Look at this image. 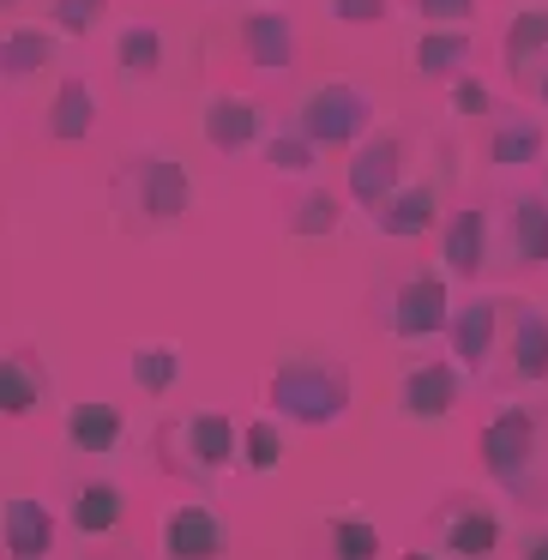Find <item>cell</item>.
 I'll return each mask as SVG.
<instances>
[{
	"instance_id": "obj_27",
	"label": "cell",
	"mask_w": 548,
	"mask_h": 560,
	"mask_svg": "<svg viewBox=\"0 0 548 560\" xmlns=\"http://www.w3.org/2000/svg\"><path fill=\"white\" fill-rule=\"evenodd\" d=\"M127 374H133V386L145 392V398H163V392L182 380V343H139Z\"/></svg>"
},
{
	"instance_id": "obj_37",
	"label": "cell",
	"mask_w": 548,
	"mask_h": 560,
	"mask_svg": "<svg viewBox=\"0 0 548 560\" xmlns=\"http://www.w3.org/2000/svg\"><path fill=\"white\" fill-rule=\"evenodd\" d=\"M524 560H548V536H536V542L524 548Z\"/></svg>"
},
{
	"instance_id": "obj_6",
	"label": "cell",
	"mask_w": 548,
	"mask_h": 560,
	"mask_svg": "<svg viewBox=\"0 0 548 560\" xmlns=\"http://www.w3.org/2000/svg\"><path fill=\"white\" fill-rule=\"evenodd\" d=\"M230 548V524L206 500H182L163 518V560H218Z\"/></svg>"
},
{
	"instance_id": "obj_33",
	"label": "cell",
	"mask_w": 548,
	"mask_h": 560,
	"mask_svg": "<svg viewBox=\"0 0 548 560\" xmlns=\"http://www.w3.org/2000/svg\"><path fill=\"white\" fill-rule=\"evenodd\" d=\"M338 218H343V206H338L331 194H307L302 206H295L290 230H295V235H331V230H338Z\"/></svg>"
},
{
	"instance_id": "obj_7",
	"label": "cell",
	"mask_w": 548,
	"mask_h": 560,
	"mask_svg": "<svg viewBox=\"0 0 548 560\" xmlns=\"http://www.w3.org/2000/svg\"><path fill=\"white\" fill-rule=\"evenodd\" d=\"M170 440L182 446V464L194 476H218L235 458V422L223 410H194L170 428Z\"/></svg>"
},
{
	"instance_id": "obj_5",
	"label": "cell",
	"mask_w": 548,
	"mask_h": 560,
	"mask_svg": "<svg viewBox=\"0 0 548 560\" xmlns=\"http://www.w3.org/2000/svg\"><path fill=\"white\" fill-rule=\"evenodd\" d=\"M434 331H452V295H446V278L416 271V278L392 295V338L422 343V338H434Z\"/></svg>"
},
{
	"instance_id": "obj_14",
	"label": "cell",
	"mask_w": 548,
	"mask_h": 560,
	"mask_svg": "<svg viewBox=\"0 0 548 560\" xmlns=\"http://www.w3.org/2000/svg\"><path fill=\"white\" fill-rule=\"evenodd\" d=\"M494 326H500V302H488V295H476L452 314V355L470 374H482V362L494 355Z\"/></svg>"
},
{
	"instance_id": "obj_38",
	"label": "cell",
	"mask_w": 548,
	"mask_h": 560,
	"mask_svg": "<svg viewBox=\"0 0 548 560\" xmlns=\"http://www.w3.org/2000/svg\"><path fill=\"white\" fill-rule=\"evenodd\" d=\"M536 97H543V109H548V67H543V79H536Z\"/></svg>"
},
{
	"instance_id": "obj_8",
	"label": "cell",
	"mask_w": 548,
	"mask_h": 560,
	"mask_svg": "<svg viewBox=\"0 0 548 560\" xmlns=\"http://www.w3.org/2000/svg\"><path fill=\"white\" fill-rule=\"evenodd\" d=\"M398 170H404V145L392 133L355 145V158H350V199H355V206H368V211H380L392 194H398Z\"/></svg>"
},
{
	"instance_id": "obj_22",
	"label": "cell",
	"mask_w": 548,
	"mask_h": 560,
	"mask_svg": "<svg viewBox=\"0 0 548 560\" xmlns=\"http://www.w3.org/2000/svg\"><path fill=\"white\" fill-rule=\"evenodd\" d=\"M543 158V121L536 115H506L488 139V163L494 170H524V163Z\"/></svg>"
},
{
	"instance_id": "obj_40",
	"label": "cell",
	"mask_w": 548,
	"mask_h": 560,
	"mask_svg": "<svg viewBox=\"0 0 548 560\" xmlns=\"http://www.w3.org/2000/svg\"><path fill=\"white\" fill-rule=\"evenodd\" d=\"M404 560H434V555H416V548H410V555H404Z\"/></svg>"
},
{
	"instance_id": "obj_39",
	"label": "cell",
	"mask_w": 548,
	"mask_h": 560,
	"mask_svg": "<svg viewBox=\"0 0 548 560\" xmlns=\"http://www.w3.org/2000/svg\"><path fill=\"white\" fill-rule=\"evenodd\" d=\"M13 7H25V0H0V13H13Z\"/></svg>"
},
{
	"instance_id": "obj_26",
	"label": "cell",
	"mask_w": 548,
	"mask_h": 560,
	"mask_svg": "<svg viewBox=\"0 0 548 560\" xmlns=\"http://www.w3.org/2000/svg\"><path fill=\"white\" fill-rule=\"evenodd\" d=\"M43 404V368L31 355H0V416H31Z\"/></svg>"
},
{
	"instance_id": "obj_19",
	"label": "cell",
	"mask_w": 548,
	"mask_h": 560,
	"mask_svg": "<svg viewBox=\"0 0 548 560\" xmlns=\"http://www.w3.org/2000/svg\"><path fill=\"white\" fill-rule=\"evenodd\" d=\"M512 374L518 380H548V314L530 302L512 307Z\"/></svg>"
},
{
	"instance_id": "obj_2",
	"label": "cell",
	"mask_w": 548,
	"mask_h": 560,
	"mask_svg": "<svg viewBox=\"0 0 548 560\" xmlns=\"http://www.w3.org/2000/svg\"><path fill=\"white\" fill-rule=\"evenodd\" d=\"M115 194L133 199L139 223H175V218L194 211V182H187V170L175 158H163V151L127 163L121 182H115Z\"/></svg>"
},
{
	"instance_id": "obj_23",
	"label": "cell",
	"mask_w": 548,
	"mask_h": 560,
	"mask_svg": "<svg viewBox=\"0 0 548 560\" xmlns=\"http://www.w3.org/2000/svg\"><path fill=\"white\" fill-rule=\"evenodd\" d=\"M121 518H127V500L115 482H85L73 494V530L79 536H115Z\"/></svg>"
},
{
	"instance_id": "obj_30",
	"label": "cell",
	"mask_w": 548,
	"mask_h": 560,
	"mask_svg": "<svg viewBox=\"0 0 548 560\" xmlns=\"http://www.w3.org/2000/svg\"><path fill=\"white\" fill-rule=\"evenodd\" d=\"M331 560H380V530L368 518H331Z\"/></svg>"
},
{
	"instance_id": "obj_11",
	"label": "cell",
	"mask_w": 548,
	"mask_h": 560,
	"mask_svg": "<svg viewBox=\"0 0 548 560\" xmlns=\"http://www.w3.org/2000/svg\"><path fill=\"white\" fill-rule=\"evenodd\" d=\"M0 530H7V555L13 560H49L55 555V512L31 494H13L0 506Z\"/></svg>"
},
{
	"instance_id": "obj_32",
	"label": "cell",
	"mask_w": 548,
	"mask_h": 560,
	"mask_svg": "<svg viewBox=\"0 0 548 560\" xmlns=\"http://www.w3.org/2000/svg\"><path fill=\"white\" fill-rule=\"evenodd\" d=\"M314 139H307V133H278V139H271V145H266V163H271V170H278V175H307V170H314Z\"/></svg>"
},
{
	"instance_id": "obj_24",
	"label": "cell",
	"mask_w": 548,
	"mask_h": 560,
	"mask_svg": "<svg viewBox=\"0 0 548 560\" xmlns=\"http://www.w3.org/2000/svg\"><path fill=\"white\" fill-rule=\"evenodd\" d=\"M115 61H121L127 85H151L163 73V31L158 25H127L115 37Z\"/></svg>"
},
{
	"instance_id": "obj_15",
	"label": "cell",
	"mask_w": 548,
	"mask_h": 560,
	"mask_svg": "<svg viewBox=\"0 0 548 560\" xmlns=\"http://www.w3.org/2000/svg\"><path fill=\"white\" fill-rule=\"evenodd\" d=\"M470 55H476V43H470V31H464V25H428L422 37H416L410 61H416V73H422V79H458Z\"/></svg>"
},
{
	"instance_id": "obj_36",
	"label": "cell",
	"mask_w": 548,
	"mask_h": 560,
	"mask_svg": "<svg viewBox=\"0 0 548 560\" xmlns=\"http://www.w3.org/2000/svg\"><path fill=\"white\" fill-rule=\"evenodd\" d=\"M416 7H422L428 25H464L476 13V0H416Z\"/></svg>"
},
{
	"instance_id": "obj_25",
	"label": "cell",
	"mask_w": 548,
	"mask_h": 560,
	"mask_svg": "<svg viewBox=\"0 0 548 560\" xmlns=\"http://www.w3.org/2000/svg\"><path fill=\"white\" fill-rule=\"evenodd\" d=\"M43 67H55V37L49 31H7L0 37V79H31L43 73Z\"/></svg>"
},
{
	"instance_id": "obj_18",
	"label": "cell",
	"mask_w": 548,
	"mask_h": 560,
	"mask_svg": "<svg viewBox=\"0 0 548 560\" xmlns=\"http://www.w3.org/2000/svg\"><path fill=\"white\" fill-rule=\"evenodd\" d=\"M434 211H440V194H434L428 182H416V187H398V194H392L386 206L374 211V230L410 242V235H422L428 223H434Z\"/></svg>"
},
{
	"instance_id": "obj_20",
	"label": "cell",
	"mask_w": 548,
	"mask_h": 560,
	"mask_svg": "<svg viewBox=\"0 0 548 560\" xmlns=\"http://www.w3.org/2000/svg\"><path fill=\"white\" fill-rule=\"evenodd\" d=\"M440 542H446L458 560H494L500 518H494V512H482V506H452L446 512V536H440Z\"/></svg>"
},
{
	"instance_id": "obj_17",
	"label": "cell",
	"mask_w": 548,
	"mask_h": 560,
	"mask_svg": "<svg viewBox=\"0 0 548 560\" xmlns=\"http://www.w3.org/2000/svg\"><path fill=\"white\" fill-rule=\"evenodd\" d=\"M91 127H97V91H91V79L67 73L49 103V133L61 145H79V139H91Z\"/></svg>"
},
{
	"instance_id": "obj_29",
	"label": "cell",
	"mask_w": 548,
	"mask_h": 560,
	"mask_svg": "<svg viewBox=\"0 0 548 560\" xmlns=\"http://www.w3.org/2000/svg\"><path fill=\"white\" fill-rule=\"evenodd\" d=\"M242 464L254 476H271L283 464V434H278V422H271V416H259V422L242 428Z\"/></svg>"
},
{
	"instance_id": "obj_35",
	"label": "cell",
	"mask_w": 548,
	"mask_h": 560,
	"mask_svg": "<svg viewBox=\"0 0 548 560\" xmlns=\"http://www.w3.org/2000/svg\"><path fill=\"white\" fill-rule=\"evenodd\" d=\"M488 109H494V97H488L482 79H458L452 85V115H488Z\"/></svg>"
},
{
	"instance_id": "obj_10",
	"label": "cell",
	"mask_w": 548,
	"mask_h": 560,
	"mask_svg": "<svg viewBox=\"0 0 548 560\" xmlns=\"http://www.w3.org/2000/svg\"><path fill=\"white\" fill-rule=\"evenodd\" d=\"M398 404H404L410 422H440V416H452V410H458V368H452V362L410 368L404 386H398Z\"/></svg>"
},
{
	"instance_id": "obj_16",
	"label": "cell",
	"mask_w": 548,
	"mask_h": 560,
	"mask_svg": "<svg viewBox=\"0 0 548 560\" xmlns=\"http://www.w3.org/2000/svg\"><path fill=\"white\" fill-rule=\"evenodd\" d=\"M121 434H127L121 410H115V404H103V398H85V404H73V410H67V440H73V452L109 458V452L121 446Z\"/></svg>"
},
{
	"instance_id": "obj_28",
	"label": "cell",
	"mask_w": 548,
	"mask_h": 560,
	"mask_svg": "<svg viewBox=\"0 0 548 560\" xmlns=\"http://www.w3.org/2000/svg\"><path fill=\"white\" fill-rule=\"evenodd\" d=\"M543 49H548V7H530V13L512 19V25H506V43H500L512 79H524V67H530Z\"/></svg>"
},
{
	"instance_id": "obj_3",
	"label": "cell",
	"mask_w": 548,
	"mask_h": 560,
	"mask_svg": "<svg viewBox=\"0 0 548 560\" xmlns=\"http://www.w3.org/2000/svg\"><path fill=\"white\" fill-rule=\"evenodd\" d=\"M368 121H374V103H368V91H355L350 79H326V85H314L302 103V133L314 139L319 151L355 145V139L368 133Z\"/></svg>"
},
{
	"instance_id": "obj_12",
	"label": "cell",
	"mask_w": 548,
	"mask_h": 560,
	"mask_svg": "<svg viewBox=\"0 0 548 560\" xmlns=\"http://www.w3.org/2000/svg\"><path fill=\"white\" fill-rule=\"evenodd\" d=\"M254 139H259V103L230 97V91L206 103V145L218 151V158H242Z\"/></svg>"
},
{
	"instance_id": "obj_31",
	"label": "cell",
	"mask_w": 548,
	"mask_h": 560,
	"mask_svg": "<svg viewBox=\"0 0 548 560\" xmlns=\"http://www.w3.org/2000/svg\"><path fill=\"white\" fill-rule=\"evenodd\" d=\"M103 13H109V0H49V19L61 37H91L103 25Z\"/></svg>"
},
{
	"instance_id": "obj_1",
	"label": "cell",
	"mask_w": 548,
	"mask_h": 560,
	"mask_svg": "<svg viewBox=\"0 0 548 560\" xmlns=\"http://www.w3.org/2000/svg\"><path fill=\"white\" fill-rule=\"evenodd\" d=\"M271 416H290L302 428H326L350 416V368L343 362H283L266 386Z\"/></svg>"
},
{
	"instance_id": "obj_13",
	"label": "cell",
	"mask_w": 548,
	"mask_h": 560,
	"mask_svg": "<svg viewBox=\"0 0 548 560\" xmlns=\"http://www.w3.org/2000/svg\"><path fill=\"white\" fill-rule=\"evenodd\" d=\"M440 254H446V271H452V278H464V283L482 278V266H488V218H482V211H476V206L452 211Z\"/></svg>"
},
{
	"instance_id": "obj_9",
	"label": "cell",
	"mask_w": 548,
	"mask_h": 560,
	"mask_svg": "<svg viewBox=\"0 0 548 560\" xmlns=\"http://www.w3.org/2000/svg\"><path fill=\"white\" fill-rule=\"evenodd\" d=\"M242 49L259 73H290L295 67V19L283 7H254L242 19Z\"/></svg>"
},
{
	"instance_id": "obj_34",
	"label": "cell",
	"mask_w": 548,
	"mask_h": 560,
	"mask_svg": "<svg viewBox=\"0 0 548 560\" xmlns=\"http://www.w3.org/2000/svg\"><path fill=\"white\" fill-rule=\"evenodd\" d=\"M386 13H392V0H331L338 25H380Z\"/></svg>"
},
{
	"instance_id": "obj_21",
	"label": "cell",
	"mask_w": 548,
	"mask_h": 560,
	"mask_svg": "<svg viewBox=\"0 0 548 560\" xmlns=\"http://www.w3.org/2000/svg\"><path fill=\"white\" fill-rule=\"evenodd\" d=\"M512 254L530 271L548 266V194H524L512 206Z\"/></svg>"
},
{
	"instance_id": "obj_4",
	"label": "cell",
	"mask_w": 548,
	"mask_h": 560,
	"mask_svg": "<svg viewBox=\"0 0 548 560\" xmlns=\"http://www.w3.org/2000/svg\"><path fill=\"white\" fill-rule=\"evenodd\" d=\"M482 470L518 500L536 488V416L530 410H500L482 428Z\"/></svg>"
}]
</instances>
